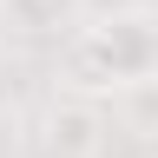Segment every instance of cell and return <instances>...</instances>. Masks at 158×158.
Returning <instances> with one entry per match:
<instances>
[{
    "label": "cell",
    "instance_id": "5b68a950",
    "mask_svg": "<svg viewBox=\"0 0 158 158\" xmlns=\"http://www.w3.org/2000/svg\"><path fill=\"white\" fill-rule=\"evenodd\" d=\"M0 59H7V27H0Z\"/></svg>",
    "mask_w": 158,
    "mask_h": 158
},
{
    "label": "cell",
    "instance_id": "277c9868",
    "mask_svg": "<svg viewBox=\"0 0 158 158\" xmlns=\"http://www.w3.org/2000/svg\"><path fill=\"white\" fill-rule=\"evenodd\" d=\"M112 112H118V125H125L132 138L158 145V73L152 79H132L125 92H112Z\"/></svg>",
    "mask_w": 158,
    "mask_h": 158
},
{
    "label": "cell",
    "instance_id": "7a4b0ae2",
    "mask_svg": "<svg viewBox=\"0 0 158 158\" xmlns=\"http://www.w3.org/2000/svg\"><path fill=\"white\" fill-rule=\"evenodd\" d=\"M40 145L46 158H99L106 145V106H99L92 92H53L46 112H40Z\"/></svg>",
    "mask_w": 158,
    "mask_h": 158
},
{
    "label": "cell",
    "instance_id": "3957f363",
    "mask_svg": "<svg viewBox=\"0 0 158 158\" xmlns=\"http://www.w3.org/2000/svg\"><path fill=\"white\" fill-rule=\"evenodd\" d=\"M0 27L27 40H73L86 27V0H0Z\"/></svg>",
    "mask_w": 158,
    "mask_h": 158
},
{
    "label": "cell",
    "instance_id": "6da1fadb",
    "mask_svg": "<svg viewBox=\"0 0 158 158\" xmlns=\"http://www.w3.org/2000/svg\"><path fill=\"white\" fill-rule=\"evenodd\" d=\"M152 73H158V13H99L66 40V86L73 92L106 99Z\"/></svg>",
    "mask_w": 158,
    "mask_h": 158
}]
</instances>
